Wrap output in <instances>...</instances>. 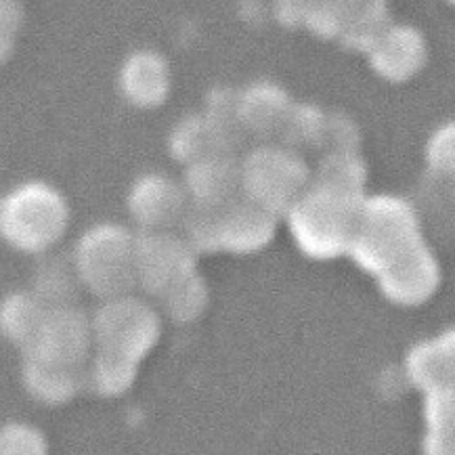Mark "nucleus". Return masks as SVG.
<instances>
[{
    "label": "nucleus",
    "instance_id": "f257e3e1",
    "mask_svg": "<svg viewBox=\"0 0 455 455\" xmlns=\"http://www.w3.org/2000/svg\"><path fill=\"white\" fill-rule=\"evenodd\" d=\"M69 208L55 187L26 183L0 200V237L23 252H44L68 229Z\"/></svg>",
    "mask_w": 455,
    "mask_h": 455
},
{
    "label": "nucleus",
    "instance_id": "f03ea898",
    "mask_svg": "<svg viewBox=\"0 0 455 455\" xmlns=\"http://www.w3.org/2000/svg\"><path fill=\"white\" fill-rule=\"evenodd\" d=\"M361 204L363 200L359 194L317 183L313 189H305L288 212L302 246L328 256L353 243Z\"/></svg>",
    "mask_w": 455,
    "mask_h": 455
},
{
    "label": "nucleus",
    "instance_id": "7ed1b4c3",
    "mask_svg": "<svg viewBox=\"0 0 455 455\" xmlns=\"http://www.w3.org/2000/svg\"><path fill=\"white\" fill-rule=\"evenodd\" d=\"M419 246L411 208L395 197H376L359 210L353 250L367 267H390Z\"/></svg>",
    "mask_w": 455,
    "mask_h": 455
},
{
    "label": "nucleus",
    "instance_id": "20e7f679",
    "mask_svg": "<svg viewBox=\"0 0 455 455\" xmlns=\"http://www.w3.org/2000/svg\"><path fill=\"white\" fill-rule=\"evenodd\" d=\"M135 242L126 229L101 225L86 233L78 246V271L99 294L118 296L137 282Z\"/></svg>",
    "mask_w": 455,
    "mask_h": 455
},
{
    "label": "nucleus",
    "instance_id": "39448f33",
    "mask_svg": "<svg viewBox=\"0 0 455 455\" xmlns=\"http://www.w3.org/2000/svg\"><path fill=\"white\" fill-rule=\"evenodd\" d=\"M246 197L262 208L277 212L290 210L305 194L307 166L294 154L283 149H260L239 168Z\"/></svg>",
    "mask_w": 455,
    "mask_h": 455
},
{
    "label": "nucleus",
    "instance_id": "423d86ee",
    "mask_svg": "<svg viewBox=\"0 0 455 455\" xmlns=\"http://www.w3.org/2000/svg\"><path fill=\"white\" fill-rule=\"evenodd\" d=\"M156 315L141 302L114 300L99 313L97 336L103 353L137 363L156 344Z\"/></svg>",
    "mask_w": 455,
    "mask_h": 455
},
{
    "label": "nucleus",
    "instance_id": "0eeeda50",
    "mask_svg": "<svg viewBox=\"0 0 455 455\" xmlns=\"http://www.w3.org/2000/svg\"><path fill=\"white\" fill-rule=\"evenodd\" d=\"M137 279L151 291L168 294L194 273V250L166 231H148L135 242Z\"/></svg>",
    "mask_w": 455,
    "mask_h": 455
},
{
    "label": "nucleus",
    "instance_id": "6e6552de",
    "mask_svg": "<svg viewBox=\"0 0 455 455\" xmlns=\"http://www.w3.org/2000/svg\"><path fill=\"white\" fill-rule=\"evenodd\" d=\"M89 351V325L83 315L72 308H57L49 313L40 325L30 355L46 363L72 367L84 359Z\"/></svg>",
    "mask_w": 455,
    "mask_h": 455
},
{
    "label": "nucleus",
    "instance_id": "1a4fd4ad",
    "mask_svg": "<svg viewBox=\"0 0 455 455\" xmlns=\"http://www.w3.org/2000/svg\"><path fill=\"white\" fill-rule=\"evenodd\" d=\"M187 194L164 174H149L132 187L131 212L145 231H166L187 214Z\"/></svg>",
    "mask_w": 455,
    "mask_h": 455
},
{
    "label": "nucleus",
    "instance_id": "9d476101",
    "mask_svg": "<svg viewBox=\"0 0 455 455\" xmlns=\"http://www.w3.org/2000/svg\"><path fill=\"white\" fill-rule=\"evenodd\" d=\"M242 189V172L227 156H212L189 166L185 194L197 208L220 210L237 200Z\"/></svg>",
    "mask_w": 455,
    "mask_h": 455
},
{
    "label": "nucleus",
    "instance_id": "9b49d317",
    "mask_svg": "<svg viewBox=\"0 0 455 455\" xmlns=\"http://www.w3.org/2000/svg\"><path fill=\"white\" fill-rule=\"evenodd\" d=\"M120 89L137 108H157L171 92V68L154 51H139L124 63Z\"/></svg>",
    "mask_w": 455,
    "mask_h": 455
},
{
    "label": "nucleus",
    "instance_id": "f8f14e48",
    "mask_svg": "<svg viewBox=\"0 0 455 455\" xmlns=\"http://www.w3.org/2000/svg\"><path fill=\"white\" fill-rule=\"evenodd\" d=\"M273 231V212L246 197L219 210V248H259Z\"/></svg>",
    "mask_w": 455,
    "mask_h": 455
},
{
    "label": "nucleus",
    "instance_id": "ddd939ff",
    "mask_svg": "<svg viewBox=\"0 0 455 455\" xmlns=\"http://www.w3.org/2000/svg\"><path fill=\"white\" fill-rule=\"evenodd\" d=\"M373 66L387 78L403 80L424 63V38L411 28H384L370 44Z\"/></svg>",
    "mask_w": 455,
    "mask_h": 455
},
{
    "label": "nucleus",
    "instance_id": "4468645a",
    "mask_svg": "<svg viewBox=\"0 0 455 455\" xmlns=\"http://www.w3.org/2000/svg\"><path fill=\"white\" fill-rule=\"evenodd\" d=\"M171 149L179 162L191 166L206 157L227 156L229 145L206 116H197V118H185L177 126L171 139Z\"/></svg>",
    "mask_w": 455,
    "mask_h": 455
},
{
    "label": "nucleus",
    "instance_id": "2eb2a0df",
    "mask_svg": "<svg viewBox=\"0 0 455 455\" xmlns=\"http://www.w3.org/2000/svg\"><path fill=\"white\" fill-rule=\"evenodd\" d=\"M44 317L46 313L38 300L26 294H17L0 307V331L9 340L32 348Z\"/></svg>",
    "mask_w": 455,
    "mask_h": 455
},
{
    "label": "nucleus",
    "instance_id": "dca6fc26",
    "mask_svg": "<svg viewBox=\"0 0 455 455\" xmlns=\"http://www.w3.org/2000/svg\"><path fill=\"white\" fill-rule=\"evenodd\" d=\"M283 99L271 86H256L237 99L239 122L252 131H271L273 124H279L283 114Z\"/></svg>",
    "mask_w": 455,
    "mask_h": 455
},
{
    "label": "nucleus",
    "instance_id": "f3484780",
    "mask_svg": "<svg viewBox=\"0 0 455 455\" xmlns=\"http://www.w3.org/2000/svg\"><path fill=\"white\" fill-rule=\"evenodd\" d=\"M26 371L28 387H30L32 393L38 395L40 399L63 401L68 399V396H72L76 388L72 367L52 365L46 363V361L32 357Z\"/></svg>",
    "mask_w": 455,
    "mask_h": 455
},
{
    "label": "nucleus",
    "instance_id": "a211bd4d",
    "mask_svg": "<svg viewBox=\"0 0 455 455\" xmlns=\"http://www.w3.org/2000/svg\"><path fill=\"white\" fill-rule=\"evenodd\" d=\"M23 11L17 0H0V66L13 55L17 34L21 30Z\"/></svg>",
    "mask_w": 455,
    "mask_h": 455
},
{
    "label": "nucleus",
    "instance_id": "6ab92c4d",
    "mask_svg": "<svg viewBox=\"0 0 455 455\" xmlns=\"http://www.w3.org/2000/svg\"><path fill=\"white\" fill-rule=\"evenodd\" d=\"M40 436L32 433L26 426H7L0 430V453H26V451H43Z\"/></svg>",
    "mask_w": 455,
    "mask_h": 455
},
{
    "label": "nucleus",
    "instance_id": "aec40b11",
    "mask_svg": "<svg viewBox=\"0 0 455 455\" xmlns=\"http://www.w3.org/2000/svg\"><path fill=\"white\" fill-rule=\"evenodd\" d=\"M453 141H451V126L447 128L445 132H439L435 139L433 148H430V160L433 164L439 168V172H451L453 166Z\"/></svg>",
    "mask_w": 455,
    "mask_h": 455
}]
</instances>
